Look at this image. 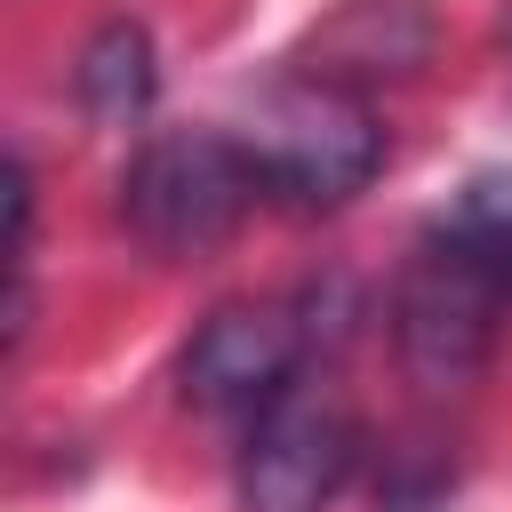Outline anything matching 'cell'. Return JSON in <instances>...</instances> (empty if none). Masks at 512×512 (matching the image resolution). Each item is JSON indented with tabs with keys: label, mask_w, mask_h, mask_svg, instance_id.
Returning <instances> with one entry per match:
<instances>
[{
	"label": "cell",
	"mask_w": 512,
	"mask_h": 512,
	"mask_svg": "<svg viewBox=\"0 0 512 512\" xmlns=\"http://www.w3.org/2000/svg\"><path fill=\"white\" fill-rule=\"evenodd\" d=\"M256 192L264 184H256V160H248L240 136H224V128H176V136H152L128 160V176H120V224L152 256L184 264V256L224 248L240 232V216L256 208Z\"/></svg>",
	"instance_id": "6da1fadb"
},
{
	"label": "cell",
	"mask_w": 512,
	"mask_h": 512,
	"mask_svg": "<svg viewBox=\"0 0 512 512\" xmlns=\"http://www.w3.org/2000/svg\"><path fill=\"white\" fill-rule=\"evenodd\" d=\"M504 40H512V8H504Z\"/></svg>",
	"instance_id": "9c48e42d"
},
{
	"label": "cell",
	"mask_w": 512,
	"mask_h": 512,
	"mask_svg": "<svg viewBox=\"0 0 512 512\" xmlns=\"http://www.w3.org/2000/svg\"><path fill=\"white\" fill-rule=\"evenodd\" d=\"M360 464V416L336 384H288L240 440V512H328Z\"/></svg>",
	"instance_id": "3957f363"
},
{
	"label": "cell",
	"mask_w": 512,
	"mask_h": 512,
	"mask_svg": "<svg viewBox=\"0 0 512 512\" xmlns=\"http://www.w3.org/2000/svg\"><path fill=\"white\" fill-rule=\"evenodd\" d=\"M496 304H504V288L432 232V240L408 256L400 288H392V344H400L408 376L432 384V392L480 376V360H488V344H496Z\"/></svg>",
	"instance_id": "277c9868"
},
{
	"label": "cell",
	"mask_w": 512,
	"mask_h": 512,
	"mask_svg": "<svg viewBox=\"0 0 512 512\" xmlns=\"http://www.w3.org/2000/svg\"><path fill=\"white\" fill-rule=\"evenodd\" d=\"M440 240L512 296V176H472L464 200L440 216Z\"/></svg>",
	"instance_id": "ba28073f"
},
{
	"label": "cell",
	"mask_w": 512,
	"mask_h": 512,
	"mask_svg": "<svg viewBox=\"0 0 512 512\" xmlns=\"http://www.w3.org/2000/svg\"><path fill=\"white\" fill-rule=\"evenodd\" d=\"M72 88H80V104L104 120V128H128V120H144V104H152V88H160V72H152V40H144V24H104L88 48H80V72H72Z\"/></svg>",
	"instance_id": "52a82bcc"
},
{
	"label": "cell",
	"mask_w": 512,
	"mask_h": 512,
	"mask_svg": "<svg viewBox=\"0 0 512 512\" xmlns=\"http://www.w3.org/2000/svg\"><path fill=\"white\" fill-rule=\"evenodd\" d=\"M304 344L312 336L288 304H216L184 344V400L224 408V416H256L296 384Z\"/></svg>",
	"instance_id": "5b68a950"
},
{
	"label": "cell",
	"mask_w": 512,
	"mask_h": 512,
	"mask_svg": "<svg viewBox=\"0 0 512 512\" xmlns=\"http://www.w3.org/2000/svg\"><path fill=\"white\" fill-rule=\"evenodd\" d=\"M240 144L256 160V184L288 208H336L384 168V128L368 120V96H344L304 72L256 104Z\"/></svg>",
	"instance_id": "7a4b0ae2"
},
{
	"label": "cell",
	"mask_w": 512,
	"mask_h": 512,
	"mask_svg": "<svg viewBox=\"0 0 512 512\" xmlns=\"http://www.w3.org/2000/svg\"><path fill=\"white\" fill-rule=\"evenodd\" d=\"M432 48H440V24L424 0H344L304 32L296 72L328 80L344 96H368L376 80H416L432 64Z\"/></svg>",
	"instance_id": "8992f818"
}]
</instances>
